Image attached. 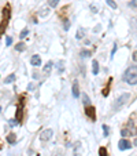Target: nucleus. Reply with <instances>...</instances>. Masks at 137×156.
Masks as SVG:
<instances>
[{
	"label": "nucleus",
	"mask_w": 137,
	"mask_h": 156,
	"mask_svg": "<svg viewBox=\"0 0 137 156\" xmlns=\"http://www.w3.org/2000/svg\"><path fill=\"white\" fill-rule=\"evenodd\" d=\"M133 60H134V61H137V51H134V52H133Z\"/></svg>",
	"instance_id": "nucleus-31"
},
{
	"label": "nucleus",
	"mask_w": 137,
	"mask_h": 156,
	"mask_svg": "<svg viewBox=\"0 0 137 156\" xmlns=\"http://www.w3.org/2000/svg\"><path fill=\"white\" fill-rule=\"evenodd\" d=\"M8 123H10V126H11V127H14V126H16V124H18V122H16V120H10V122H8Z\"/></svg>",
	"instance_id": "nucleus-27"
},
{
	"label": "nucleus",
	"mask_w": 137,
	"mask_h": 156,
	"mask_svg": "<svg viewBox=\"0 0 137 156\" xmlns=\"http://www.w3.org/2000/svg\"><path fill=\"white\" fill-rule=\"evenodd\" d=\"M85 113H86V116L90 117L92 120H96V113H95V108H93V106H86V108H85Z\"/></svg>",
	"instance_id": "nucleus-8"
},
{
	"label": "nucleus",
	"mask_w": 137,
	"mask_h": 156,
	"mask_svg": "<svg viewBox=\"0 0 137 156\" xmlns=\"http://www.w3.org/2000/svg\"><path fill=\"white\" fill-rule=\"evenodd\" d=\"M24 97H21V101L19 104H18V108H16V122H21L22 117H24Z\"/></svg>",
	"instance_id": "nucleus-5"
},
{
	"label": "nucleus",
	"mask_w": 137,
	"mask_h": 156,
	"mask_svg": "<svg viewBox=\"0 0 137 156\" xmlns=\"http://www.w3.org/2000/svg\"><path fill=\"white\" fill-rule=\"evenodd\" d=\"M82 102H84V104L86 105V106H89V98H88V95H86V94H82Z\"/></svg>",
	"instance_id": "nucleus-21"
},
{
	"label": "nucleus",
	"mask_w": 137,
	"mask_h": 156,
	"mask_svg": "<svg viewBox=\"0 0 137 156\" xmlns=\"http://www.w3.org/2000/svg\"><path fill=\"white\" fill-rule=\"evenodd\" d=\"M47 12H48L47 8H43V10H40V15H41V17H45V15H47Z\"/></svg>",
	"instance_id": "nucleus-25"
},
{
	"label": "nucleus",
	"mask_w": 137,
	"mask_h": 156,
	"mask_svg": "<svg viewBox=\"0 0 137 156\" xmlns=\"http://www.w3.org/2000/svg\"><path fill=\"white\" fill-rule=\"evenodd\" d=\"M10 15H11V12H10V6L3 10V21L0 22V36L6 32V29H7V25H8V21H10Z\"/></svg>",
	"instance_id": "nucleus-2"
},
{
	"label": "nucleus",
	"mask_w": 137,
	"mask_h": 156,
	"mask_svg": "<svg viewBox=\"0 0 137 156\" xmlns=\"http://www.w3.org/2000/svg\"><path fill=\"white\" fill-rule=\"evenodd\" d=\"M14 80H15V75H14V73H11V75H8V76L4 79V83H6V84H10V83H12Z\"/></svg>",
	"instance_id": "nucleus-12"
},
{
	"label": "nucleus",
	"mask_w": 137,
	"mask_h": 156,
	"mask_svg": "<svg viewBox=\"0 0 137 156\" xmlns=\"http://www.w3.org/2000/svg\"><path fill=\"white\" fill-rule=\"evenodd\" d=\"M102 128H103V133H104V136L107 137V136H108V127H107L106 124H103V127H102Z\"/></svg>",
	"instance_id": "nucleus-24"
},
{
	"label": "nucleus",
	"mask_w": 137,
	"mask_h": 156,
	"mask_svg": "<svg viewBox=\"0 0 137 156\" xmlns=\"http://www.w3.org/2000/svg\"><path fill=\"white\" fill-rule=\"evenodd\" d=\"M82 36H84V31H81V29H78V32H77V39H81Z\"/></svg>",
	"instance_id": "nucleus-26"
},
{
	"label": "nucleus",
	"mask_w": 137,
	"mask_h": 156,
	"mask_svg": "<svg viewBox=\"0 0 137 156\" xmlns=\"http://www.w3.org/2000/svg\"><path fill=\"white\" fill-rule=\"evenodd\" d=\"M15 140H16V134H8V137H7V142H8V144H14Z\"/></svg>",
	"instance_id": "nucleus-13"
},
{
	"label": "nucleus",
	"mask_w": 137,
	"mask_h": 156,
	"mask_svg": "<svg viewBox=\"0 0 137 156\" xmlns=\"http://www.w3.org/2000/svg\"><path fill=\"white\" fill-rule=\"evenodd\" d=\"M118 148L121 149V151H125V149H130L132 148V144H130L128 140H125V138H122L119 142H118Z\"/></svg>",
	"instance_id": "nucleus-7"
},
{
	"label": "nucleus",
	"mask_w": 137,
	"mask_h": 156,
	"mask_svg": "<svg viewBox=\"0 0 137 156\" xmlns=\"http://www.w3.org/2000/svg\"><path fill=\"white\" fill-rule=\"evenodd\" d=\"M0 111H1V106H0Z\"/></svg>",
	"instance_id": "nucleus-33"
},
{
	"label": "nucleus",
	"mask_w": 137,
	"mask_h": 156,
	"mask_svg": "<svg viewBox=\"0 0 137 156\" xmlns=\"http://www.w3.org/2000/svg\"><path fill=\"white\" fill-rule=\"evenodd\" d=\"M123 80L130 86L137 84V66H130L123 75Z\"/></svg>",
	"instance_id": "nucleus-1"
},
{
	"label": "nucleus",
	"mask_w": 137,
	"mask_h": 156,
	"mask_svg": "<svg viewBox=\"0 0 137 156\" xmlns=\"http://www.w3.org/2000/svg\"><path fill=\"white\" fill-rule=\"evenodd\" d=\"M29 33V31H27V28H25L22 32H21V35H19V37L21 39H24V37H26V35Z\"/></svg>",
	"instance_id": "nucleus-23"
},
{
	"label": "nucleus",
	"mask_w": 137,
	"mask_h": 156,
	"mask_svg": "<svg viewBox=\"0 0 137 156\" xmlns=\"http://www.w3.org/2000/svg\"><path fill=\"white\" fill-rule=\"evenodd\" d=\"M60 0H48V7H56Z\"/></svg>",
	"instance_id": "nucleus-16"
},
{
	"label": "nucleus",
	"mask_w": 137,
	"mask_h": 156,
	"mask_svg": "<svg viewBox=\"0 0 137 156\" xmlns=\"http://www.w3.org/2000/svg\"><path fill=\"white\" fill-rule=\"evenodd\" d=\"M6 43H7V44H8V46H10V44H11V43H12V37H10V36H8V37H7V39H6Z\"/></svg>",
	"instance_id": "nucleus-28"
},
{
	"label": "nucleus",
	"mask_w": 137,
	"mask_h": 156,
	"mask_svg": "<svg viewBox=\"0 0 137 156\" xmlns=\"http://www.w3.org/2000/svg\"><path fill=\"white\" fill-rule=\"evenodd\" d=\"M99 155H100V156H107V149L102 147V148L99 149Z\"/></svg>",
	"instance_id": "nucleus-22"
},
{
	"label": "nucleus",
	"mask_w": 137,
	"mask_h": 156,
	"mask_svg": "<svg viewBox=\"0 0 137 156\" xmlns=\"http://www.w3.org/2000/svg\"><path fill=\"white\" fill-rule=\"evenodd\" d=\"M117 44H115V46H114V47H113V51H111V58H113V55H114V54H115V51H117Z\"/></svg>",
	"instance_id": "nucleus-29"
},
{
	"label": "nucleus",
	"mask_w": 137,
	"mask_h": 156,
	"mask_svg": "<svg viewBox=\"0 0 137 156\" xmlns=\"http://www.w3.org/2000/svg\"><path fill=\"white\" fill-rule=\"evenodd\" d=\"M106 3L108 4L111 8H114V10H117V3H114L113 0H106Z\"/></svg>",
	"instance_id": "nucleus-20"
},
{
	"label": "nucleus",
	"mask_w": 137,
	"mask_h": 156,
	"mask_svg": "<svg viewBox=\"0 0 137 156\" xmlns=\"http://www.w3.org/2000/svg\"><path fill=\"white\" fill-rule=\"evenodd\" d=\"M65 29H69V21H65Z\"/></svg>",
	"instance_id": "nucleus-30"
},
{
	"label": "nucleus",
	"mask_w": 137,
	"mask_h": 156,
	"mask_svg": "<svg viewBox=\"0 0 137 156\" xmlns=\"http://www.w3.org/2000/svg\"><path fill=\"white\" fill-rule=\"evenodd\" d=\"M52 134H54V131H52L51 128H47V130H43L41 131V134H40V140L41 141H48L52 138Z\"/></svg>",
	"instance_id": "nucleus-6"
},
{
	"label": "nucleus",
	"mask_w": 137,
	"mask_h": 156,
	"mask_svg": "<svg viewBox=\"0 0 137 156\" xmlns=\"http://www.w3.org/2000/svg\"><path fill=\"white\" fill-rule=\"evenodd\" d=\"M121 136H122V137L137 136V128H136V126H134L133 122H129V123H128L126 128H123V130L121 131Z\"/></svg>",
	"instance_id": "nucleus-3"
},
{
	"label": "nucleus",
	"mask_w": 137,
	"mask_h": 156,
	"mask_svg": "<svg viewBox=\"0 0 137 156\" xmlns=\"http://www.w3.org/2000/svg\"><path fill=\"white\" fill-rule=\"evenodd\" d=\"M129 98H130V94H129V93H123V94H122V95L117 100V102H115V105H114V109H115V111L121 109L122 106H123V105H125L126 102L129 101Z\"/></svg>",
	"instance_id": "nucleus-4"
},
{
	"label": "nucleus",
	"mask_w": 137,
	"mask_h": 156,
	"mask_svg": "<svg viewBox=\"0 0 137 156\" xmlns=\"http://www.w3.org/2000/svg\"><path fill=\"white\" fill-rule=\"evenodd\" d=\"M51 69H52V62L49 61L47 65H45V68H44V72L45 73H48V72H51Z\"/></svg>",
	"instance_id": "nucleus-18"
},
{
	"label": "nucleus",
	"mask_w": 137,
	"mask_h": 156,
	"mask_svg": "<svg viewBox=\"0 0 137 156\" xmlns=\"http://www.w3.org/2000/svg\"><path fill=\"white\" fill-rule=\"evenodd\" d=\"M92 72H93V75L99 73V62L96 60H93V62H92Z\"/></svg>",
	"instance_id": "nucleus-11"
},
{
	"label": "nucleus",
	"mask_w": 137,
	"mask_h": 156,
	"mask_svg": "<svg viewBox=\"0 0 137 156\" xmlns=\"http://www.w3.org/2000/svg\"><path fill=\"white\" fill-rule=\"evenodd\" d=\"M56 156H60V155H59V153H56Z\"/></svg>",
	"instance_id": "nucleus-32"
},
{
	"label": "nucleus",
	"mask_w": 137,
	"mask_h": 156,
	"mask_svg": "<svg viewBox=\"0 0 137 156\" xmlns=\"http://www.w3.org/2000/svg\"><path fill=\"white\" fill-rule=\"evenodd\" d=\"M111 82H113V80L110 79V80H108V84H107V86H106V88L103 90V95H104V97H107V95H108V91H110V84H111Z\"/></svg>",
	"instance_id": "nucleus-14"
},
{
	"label": "nucleus",
	"mask_w": 137,
	"mask_h": 156,
	"mask_svg": "<svg viewBox=\"0 0 137 156\" xmlns=\"http://www.w3.org/2000/svg\"><path fill=\"white\" fill-rule=\"evenodd\" d=\"M30 64L33 65V66H40V65H41V58L36 54V55H33L30 58Z\"/></svg>",
	"instance_id": "nucleus-9"
},
{
	"label": "nucleus",
	"mask_w": 137,
	"mask_h": 156,
	"mask_svg": "<svg viewBox=\"0 0 137 156\" xmlns=\"http://www.w3.org/2000/svg\"><path fill=\"white\" fill-rule=\"evenodd\" d=\"M92 55V52L89 51V50H81V57H84V58H88V57Z\"/></svg>",
	"instance_id": "nucleus-15"
},
{
	"label": "nucleus",
	"mask_w": 137,
	"mask_h": 156,
	"mask_svg": "<svg viewBox=\"0 0 137 156\" xmlns=\"http://www.w3.org/2000/svg\"><path fill=\"white\" fill-rule=\"evenodd\" d=\"M129 7L133 8V10H137V0H130V1H129Z\"/></svg>",
	"instance_id": "nucleus-19"
},
{
	"label": "nucleus",
	"mask_w": 137,
	"mask_h": 156,
	"mask_svg": "<svg viewBox=\"0 0 137 156\" xmlns=\"http://www.w3.org/2000/svg\"><path fill=\"white\" fill-rule=\"evenodd\" d=\"M15 48H16V51H25V48H26V47H25L24 43H18L15 46Z\"/></svg>",
	"instance_id": "nucleus-17"
},
{
	"label": "nucleus",
	"mask_w": 137,
	"mask_h": 156,
	"mask_svg": "<svg viewBox=\"0 0 137 156\" xmlns=\"http://www.w3.org/2000/svg\"><path fill=\"white\" fill-rule=\"evenodd\" d=\"M73 97L74 98H78L80 97V87H78V82L77 80L73 83Z\"/></svg>",
	"instance_id": "nucleus-10"
}]
</instances>
